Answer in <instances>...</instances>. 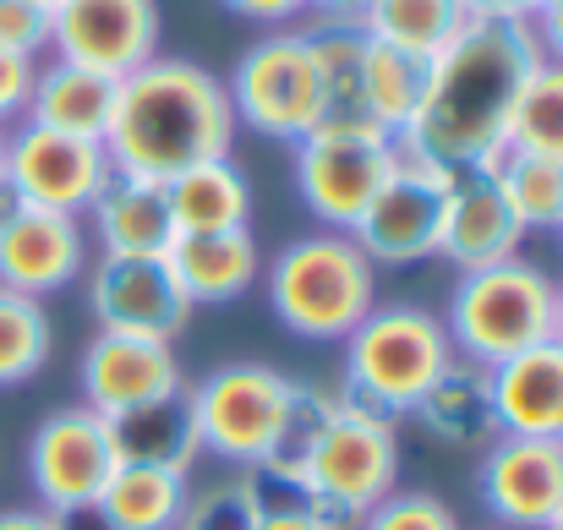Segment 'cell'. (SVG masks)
Returning <instances> with one entry per match:
<instances>
[{"label": "cell", "mask_w": 563, "mask_h": 530, "mask_svg": "<svg viewBox=\"0 0 563 530\" xmlns=\"http://www.w3.org/2000/svg\"><path fill=\"white\" fill-rule=\"evenodd\" d=\"M537 60L542 44L531 22H465V33L432 55L427 93L405 137H416L454 170H471L498 137H509L520 82L531 77Z\"/></svg>", "instance_id": "1"}, {"label": "cell", "mask_w": 563, "mask_h": 530, "mask_svg": "<svg viewBox=\"0 0 563 530\" xmlns=\"http://www.w3.org/2000/svg\"><path fill=\"white\" fill-rule=\"evenodd\" d=\"M235 132L241 126H235L230 93L213 71L181 55H154L132 77H121L104 154L115 176L170 180L191 165L230 159Z\"/></svg>", "instance_id": "2"}, {"label": "cell", "mask_w": 563, "mask_h": 530, "mask_svg": "<svg viewBox=\"0 0 563 530\" xmlns=\"http://www.w3.org/2000/svg\"><path fill=\"white\" fill-rule=\"evenodd\" d=\"M274 318L312 345H345V334L377 307V263L345 230H318L290 241L268 274Z\"/></svg>", "instance_id": "3"}, {"label": "cell", "mask_w": 563, "mask_h": 530, "mask_svg": "<svg viewBox=\"0 0 563 530\" xmlns=\"http://www.w3.org/2000/svg\"><path fill=\"white\" fill-rule=\"evenodd\" d=\"M399 487V432L394 416L340 399L334 421L301 460L290 498L323 530H362V520Z\"/></svg>", "instance_id": "4"}, {"label": "cell", "mask_w": 563, "mask_h": 530, "mask_svg": "<svg viewBox=\"0 0 563 530\" xmlns=\"http://www.w3.org/2000/svg\"><path fill=\"white\" fill-rule=\"evenodd\" d=\"M454 361L460 355L443 318L410 301H377L345 334V399L383 416H405Z\"/></svg>", "instance_id": "5"}, {"label": "cell", "mask_w": 563, "mask_h": 530, "mask_svg": "<svg viewBox=\"0 0 563 530\" xmlns=\"http://www.w3.org/2000/svg\"><path fill=\"white\" fill-rule=\"evenodd\" d=\"M553 307H559V279L531 257H509V263L460 274L443 329L460 361L487 372L509 355L553 340Z\"/></svg>", "instance_id": "6"}, {"label": "cell", "mask_w": 563, "mask_h": 530, "mask_svg": "<svg viewBox=\"0 0 563 530\" xmlns=\"http://www.w3.org/2000/svg\"><path fill=\"white\" fill-rule=\"evenodd\" d=\"M290 377L268 361H230L213 366L202 383L187 388V410L197 427L202 454L235 465V471H263L285 416H290Z\"/></svg>", "instance_id": "7"}, {"label": "cell", "mask_w": 563, "mask_h": 530, "mask_svg": "<svg viewBox=\"0 0 563 530\" xmlns=\"http://www.w3.org/2000/svg\"><path fill=\"white\" fill-rule=\"evenodd\" d=\"M465 170H454L449 159H438L432 148H421L416 137H394V165L388 180L377 186L373 208L362 213V224L351 230L356 246L373 257L377 268H405L421 257H438L443 241V213L449 197Z\"/></svg>", "instance_id": "8"}, {"label": "cell", "mask_w": 563, "mask_h": 530, "mask_svg": "<svg viewBox=\"0 0 563 530\" xmlns=\"http://www.w3.org/2000/svg\"><path fill=\"white\" fill-rule=\"evenodd\" d=\"M230 110H235V126H252L274 143H301L307 132L323 126V82H318V55H312V38L307 27H279L268 38H257L230 82Z\"/></svg>", "instance_id": "9"}, {"label": "cell", "mask_w": 563, "mask_h": 530, "mask_svg": "<svg viewBox=\"0 0 563 530\" xmlns=\"http://www.w3.org/2000/svg\"><path fill=\"white\" fill-rule=\"evenodd\" d=\"M394 165V132L318 126L296 143V191L323 230H356Z\"/></svg>", "instance_id": "10"}, {"label": "cell", "mask_w": 563, "mask_h": 530, "mask_svg": "<svg viewBox=\"0 0 563 530\" xmlns=\"http://www.w3.org/2000/svg\"><path fill=\"white\" fill-rule=\"evenodd\" d=\"M115 471H121V454L110 443V421L88 405L49 410L27 438V482L38 493V509H49L60 520L93 515V504Z\"/></svg>", "instance_id": "11"}, {"label": "cell", "mask_w": 563, "mask_h": 530, "mask_svg": "<svg viewBox=\"0 0 563 530\" xmlns=\"http://www.w3.org/2000/svg\"><path fill=\"white\" fill-rule=\"evenodd\" d=\"M0 176L16 186V197L27 208L82 219L93 208V197L110 186L115 165H110L104 143H93V137H66V132L16 121L5 132V170Z\"/></svg>", "instance_id": "12"}, {"label": "cell", "mask_w": 563, "mask_h": 530, "mask_svg": "<svg viewBox=\"0 0 563 530\" xmlns=\"http://www.w3.org/2000/svg\"><path fill=\"white\" fill-rule=\"evenodd\" d=\"M159 0H60L49 5L55 60L88 66L99 77H132L159 55Z\"/></svg>", "instance_id": "13"}, {"label": "cell", "mask_w": 563, "mask_h": 530, "mask_svg": "<svg viewBox=\"0 0 563 530\" xmlns=\"http://www.w3.org/2000/svg\"><path fill=\"white\" fill-rule=\"evenodd\" d=\"M476 487L498 530H548V520L563 509V438L498 432L482 454Z\"/></svg>", "instance_id": "14"}, {"label": "cell", "mask_w": 563, "mask_h": 530, "mask_svg": "<svg viewBox=\"0 0 563 530\" xmlns=\"http://www.w3.org/2000/svg\"><path fill=\"white\" fill-rule=\"evenodd\" d=\"M88 307L99 329L154 334V340H176L197 312L170 257H110V252L88 274Z\"/></svg>", "instance_id": "15"}, {"label": "cell", "mask_w": 563, "mask_h": 530, "mask_svg": "<svg viewBox=\"0 0 563 530\" xmlns=\"http://www.w3.org/2000/svg\"><path fill=\"white\" fill-rule=\"evenodd\" d=\"M82 405L99 416H126L137 405L170 399L187 388L176 340H154V334H121V329H99L93 345L82 351Z\"/></svg>", "instance_id": "16"}, {"label": "cell", "mask_w": 563, "mask_h": 530, "mask_svg": "<svg viewBox=\"0 0 563 530\" xmlns=\"http://www.w3.org/2000/svg\"><path fill=\"white\" fill-rule=\"evenodd\" d=\"M88 268V235L82 219L49 213V208H16L0 224V285L33 301H49L71 290Z\"/></svg>", "instance_id": "17"}, {"label": "cell", "mask_w": 563, "mask_h": 530, "mask_svg": "<svg viewBox=\"0 0 563 530\" xmlns=\"http://www.w3.org/2000/svg\"><path fill=\"white\" fill-rule=\"evenodd\" d=\"M493 421L509 438H563V345L542 340L531 351L487 366Z\"/></svg>", "instance_id": "18"}, {"label": "cell", "mask_w": 563, "mask_h": 530, "mask_svg": "<svg viewBox=\"0 0 563 530\" xmlns=\"http://www.w3.org/2000/svg\"><path fill=\"white\" fill-rule=\"evenodd\" d=\"M531 230L520 224V213L509 208V197L482 176H460L454 197H449V213H443V241H438V257H449L460 274H476V268H493V263H509L520 257V241Z\"/></svg>", "instance_id": "19"}, {"label": "cell", "mask_w": 563, "mask_h": 530, "mask_svg": "<svg viewBox=\"0 0 563 530\" xmlns=\"http://www.w3.org/2000/svg\"><path fill=\"white\" fill-rule=\"evenodd\" d=\"M88 219H93V235L110 257H165L176 241L165 180L110 176V186L93 197Z\"/></svg>", "instance_id": "20"}, {"label": "cell", "mask_w": 563, "mask_h": 530, "mask_svg": "<svg viewBox=\"0 0 563 530\" xmlns=\"http://www.w3.org/2000/svg\"><path fill=\"white\" fill-rule=\"evenodd\" d=\"M170 268L181 279L191 307H224V301H241L257 274H263V257H257V241L252 230H213V235H176L170 241Z\"/></svg>", "instance_id": "21"}, {"label": "cell", "mask_w": 563, "mask_h": 530, "mask_svg": "<svg viewBox=\"0 0 563 530\" xmlns=\"http://www.w3.org/2000/svg\"><path fill=\"white\" fill-rule=\"evenodd\" d=\"M115 88H121L115 77H99V71L71 66V60H49L33 77V99H27V115L22 121L49 126V132H66V137L104 143L110 115H115Z\"/></svg>", "instance_id": "22"}, {"label": "cell", "mask_w": 563, "mask_h": 530, "mask_svg": "<svg viewBox=\"0 0 563 530\" xmlns=\"http://www.w3.org/2000/svg\"><path fill=\"white\" fill-rule=\"evenodd\" d=\"M104 421H110V443H115L121 465H159V471L191 476L197 460H202V443H197V427H191L187 410V388L170 394V399L137 405L126 416H104Z\"/></svg>", "instance_id": "23"}, {"label": "cell", "mask_w": 563, "mask_h": 530, "mask_svg": "<svg viewBox=\"0 0 563 530\" xmlns=\"http://www.w3.org/2000/svg\"><path fill=\"white\" fill-rule=\"evenodd\" d=\"M176 235H213V230H252V186L235 159H208L165 180Z\"/></svg>", "instance_id": "24"}, {"label": "cell", "mask_w": 563, "mask_h": 530, "mask_svg": "<svg viewBox=\"0 0 563 530\" xmlns=\"http://www.w3.org/2000/svg\"><path fill=\"white\" fill-rule=\"evenodd\" d=\"M471 176L493 180L509 208L520 213L526 230H563V159H548V154H526L520 143L498 137L476 165Z\"/></svg>", "instance_id": "25"}, {"label": "cell", "mask_w": 563, "mask_h": 530, "mask_svg": "<svg viewBox=\"0 0 563 530\" xmlns=\"http://www.w3.org/2000/svg\"><path fill=\"white\" fill-rule=\"evenodd\" d=\"M187 498L191 476L159 471V465H121L88 520H99V530H176Z\"/></svg>", "instance_id": "26"}, {"label": "cell", "mask_w": 563, "mask_h": 530, "mask_svg": "<svg viewBox=\"0 0 563 530\" xmlns=\"http://www.w3.org/2000/svg\"><path fill=\"white\" fill-rule=\"evenodd\" d=\"M427 438L449 443V449H476V443H493L498 438V421H493V399H487V372L471 366V361H454L410 410Z\"/></svg>", "instance_id": "27"}, {"label": "cell", "mask_w": 563, "mask_h": 530, "mask_svg": "<svg viewBox=\"0 0 563 530\" xmlns=\"http://www.w3.org/2000/svg\"><path fill=\"white\" fill-rule=\"evenodd\" d=\"M307 38L318 55V82H323V126H377L367 115V88H362L367 33L356 22H323V27H307Z\"/></svg>", "instance_id": "28"}, {"label": "cell", "mask_w": 563, "mask_h": 530, "mask_svg": "<svg viewBox=\"0 0 563 530\" xmlns=\"http://www.w3.org/2000/svg\"><path fill=\"white\" fill-rule=\"evenodd\" d=\"M465 5L460 0H373L362 11V33L377 44H394V49H410L421 60H432L438 49H449L460 33H465Z\"/></svg>", "instance_id": "29"}, {"label": "cell", "mask_w": 563, "mask_h": 530, "mask_svg": "<svg viewBox=\"0 0 563 530\" xmlns=\"http://www.w3.org/2000/svg\"><path fill=\"white\" fill-rule=\"evenodd\" d=\"M427 66L421 55L410 49H394V44H377L367 38V55H362V88H367V115H373L383 132H405L421 93H427Z\"/></svg>", "instance_id": "30"}, {"label": "cell", "mask_w": 563, "mask_h": 530, "mask_svg": "<svg viewBox=\"0 0 563 530\" xmlns=\"http://www.w3.org/2000/svg\"><path fill=\"white\" fill-rule=\"evenodd\" d=\"M49 351H55V323H49L44 301L0 285V388L38 377Z\"/></svg>", "instance_id": "31"}, {"label": "cell", "mask_w": 563, "mask_h": 530, "mask_svg": "<svg viewBox=\"0 0 563 530\" xmlns=\"http://www.w3.org/2000/svg\"><path fill=\"white\" fill-rule=\"evenodd\" d=\"M509 143H520L526 154H548L563 159V60H537L531 77L520 82L515 115H509Z\"/></svg>", "instance_id": "32"}, {"label": "cell", "mask_w": 563, "mask_h": 530, "mask_svg": "<svg viewBox=\"0 0 563 530\" xmlns=\"http://www.w3.org/2000/svg\"><path fill=\"white\" fill-rule=\"evenodd\" d=\"M340 399H345V388L296 383V388H290V416H285V432H279V443H274V454H268L263 476H274V482L296 487V476H301V460H307V449L318 443V432L334 421Z\"/></svg>", "instance_id": "33"}, {"label": "cell", "mask_w": 563, "mask_h": 530, "mask_svg": "<svg viewBox=\"0 0 563 530\" xmlns=\"http://www.w3.org/2000/svg\"><path fill=\"white\" fill-rule=\"evenodd\" d=\"M257 515H263V487H257L252 471H246V476H235V482H224V487H208L202 498L191 493L176 530H252Z\"/></svg>", "instance_id": "34"}, {"label": "cell", "mask_w": 563, "mask_h": 530, "mask_svg": "<svg viewBox=\"0 0 563 530\" xmlns=\"http://www.w3.org/2000/svg\"><path fill=\"white\" fill-rule=\"evenodd\" d=\"M362 530H465V526H460V515L438 493H399L394 487L362 520Z\"/></svg>", "instance_id": "35"}, {"label": "cell", "mask_w": 563, "mask_h": 530, "mask_svg": "<svg viewBox=\"0 0 563 530\" xmlns=\"http://www.w3.org/2000/svg\"><path fill=\"white\" fill-rule=\"evenodd\" d=\"M0 49L16 55H44L49 49V5L38 0H0Z\"/></svg>", "instance_id": "36"}, {"label": "cell", "mask_w": 563, "mask_h": 530, "mask_svg": "<svg viewBox=\"0 0 563 530\" xmlns=\"http://www.w3.org/2000/svg\"><path fill=\"white\" fill-rule=\"evenodd\" d=\"M33 77H38V60L33 55H16V49H0V126L11 132L22 115H27V99H33Z\"/></svg>", "instance_id": "37"}, {"label": "cell", "mask_w": 563, "mask_h": 530, "mask_svg": "<svg viewBox=\"0 0 563 530\" xmlns=\"http://www.w3.org/2000/svg\"><path fill=\"white\" fill-rule=\"evenodd\" d=\"M224 11H235V16H246V22L279 27V22H296V16L307 11V0H224Z\"/></svg>", "instance_id": "38"}, {"label": "cell", "mask_w": 563, "mask_h": 530, "mask_svg": "<svg viewBox=\"0 0 563 530\" xmlns=\"http://www.w3.org/2000/svg\"><path fill=\"white\" fill-rule=\"evenodd\" d=\"M252 530H323V526L290 498V504H263V515L252 520Z\"/></svg>", "instance_id": "39"}, {"label": "cell", "mask_w": 563, "mask_h": 530, "mask_svg": "<svg viewBox=\"0 0 563 530\" xmlns=\"http://www.w3.org/2000/svg\"><path fill=\"white\" fill-rule=\"evenodd\" d=\"M471 22H531V0H460Z\"/></svg>", "instance_id": "40"}, {"label": "cell", "mask_w": 563, "mask_h": 530, "mask_svg": "<svg viewBox=\"0 0 563 530\" xmlns=\"http://www.w3.org/2000/svg\"><path fill=\"white\" fill-rule=\"evenodd\" d=\"M531 33H537V44H542L548 60H563V0L531 16Z\"/></svg>", "instance_id": "41"}, {"label": "cell", "mask_w": 563, "mask_h": 530, "mask_svg": "<svg viewBox=\"0 0 563 530\" xmlns=\"http://www.w3.org/2000/svg\"><path fill=\"white\" fill-rule=\"evenodd\" d=\"M0 530H71V520L33 504V509H0Z\"/></svg>", "instance_id": "42"}, {"label": "cell", "mask_w": 563, "mask_h": 530, "mask_svg": "<svg viewBox=\"0 0 563 530\" xmlns=\"http://www.w3.org/2000/svg\"><path fill=\"white\" fill-rule=\"evenodd\" d=\"M307 5H318L329 22H362V11H367L373 0H307Z\"/></svg>", "instance_id": "43"}, {"label": "cell", "mask_w": 563, "mask_h": 530, "mask_svg": "<svg viewBox=\"0 0 563 530\" xmlns=\"http://www.w3.org/2000/svg\"><path fill=\"white\" fill-rule=\"evenodd\" d=\"M16 208H22V197H16V186H11V180L0 176V224H5V219H11Z\"/></svg>", "instance_id": "44"}, {"label": "cell", "mask_w": 563, "mask_h": 530, "mask_svg": "<svg viewBox=\"0 0 563 530\" xmlns=\"http://www.w3.org/2000/svg\"><path fill=\"white\" fill-rule=\"evenodd\" d=\"M553 340L563 345V279H559V307H553Z\"/></svg>", "instance_id": "45"}, {"label": "cell", "mask_w": 563, "mask_h": 530, "mask_svg": "<svg viewBox=\"0 0 563 530\" xmlns=\"http://www.w3.org/2000/svg\"><path fill=\"white\" fill-rule=\"evenodd\" d=\"M548 5H559V0H531V16H537V11H548Z\"/></svg>", "instance_id": "46"}, {"label": "cell", "mask_w": 563, "mask_h": 530, "mask_svg": "<svg viewBox=\"0 0 563 530\" xmlns=\"http://www.w3.org/2000/svg\"><path fill=\"white\" fill-rule=\"evenodd\" d=\"M0 170H5V126H0Z\"/></svg>", "instance_id": "47"}, {"label": "cell", "mask_w": 563, "mask_h": 530, "mask_svg": "<svg viewBox=\"0 0 563 530\" xmlns=\"http://www.w3.org/2000/svg\"><path fill=\"white\" fill-rule=\"evenodd\" d=\"M548 530H563V509H559V515H553V520H548Z\"/></svg>", "instance_id": "48"}, {"label": "cell", "mask_w": 563, "mask_h": 530, "mask_svg": "<svg viewBox=\"0 0 563 530\" xmlns=\"http://www.w3.org/2000/svg\"><path fill=\"white\" fill-rule=\"evenodd\" d=\"M38 5H60V0H38Z\"/></svg>", "instance_id": "49"}, {"label": "cell", "mask_w": 563, "mask_h": 530, "mask_svg": "<svg viewBox=\"0 0 563 530\" xmlns=\"http://www.w3.org/2000/svg\"><path fill=\"white\" fill-rule=\"evenodd\" d=\"M559 235H563V230H559Z\"/></svg>", "instance_id": "50"}]
</instances>
